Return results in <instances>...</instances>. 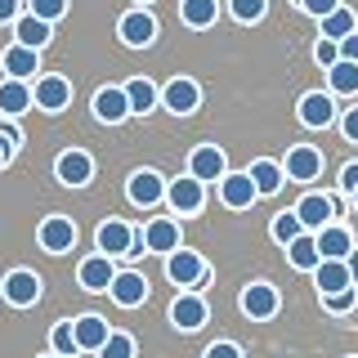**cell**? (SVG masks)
Listing matches in <instances>:
<instances>
[{"instance_id":"obj_1","label":"cell","mask_w":358,"mask_h":358,"mask_svg":"<svg viewBox=\"0 0 358 358\" xmlns=\"http://www.w3.org/2000/svg\"><path fill=\"white\" fill-rule=\"evenodd\" d=\"M166 278H171L175 287H201L210 278L206 260H201L197 251H184V246H175L171 255H166Z\"/></svg>"},{"instance_id":"obj_2","label":"cell","mask_w":358,"mask_h":358,"mask_svg":"<svg viewBox=\"0 0 358 358\" xmlns=\"http://www.w3.org/2000/svg\"><path fill=\"white\" fill-rule=\"evenodd\" d=\"M166 201L175 206V215H193L201 210V201H206V184H197L193 175L175 179V184H166Z\"/></svg>"},{"instance_id":"obj_3","label":"cell","mask_w":358,"mask_h":358,"mask_svg":"<svg viewBox=\"0 0 358 358\" xmlns=\"http://www.w3.org/2000/svg\"><path fill=\"white\" fill-rule=\"evenodd\" d=\"M318 175H322V152H318V148L300 143V148H291V152H287V162H282V179H300V184H309V179H318Z\"/></svg>"},{"instance_id":"obj_4","label":"cell","mask_w":358,"mask_h":358,"mask_svg":"<svg viewBox=\"0 0 358 358\" xmlns=\"http://www.w3.org/2000/svg\"><path fill=\"white\" fill-rule=\"evenodd\" d=\"M31 103L41 112H63L72 103V85H67L63 76H41V81L31 85Z\"/></svg>"},{"instance_id":"obj_5","label":"cell","mask_w":358,"mask_h":358,"mask_svg":"<svg viewBox=\"0 0 358 358\" xmlns=\"http://www.w3.org/2000/svg\"><path fill=\"white\" fill-rule=\"evenodd\" d=\"M224 171H229V162H224V152L215 148V143H201V148L188 157V175L197 179V184H210V179H224Z\"/></svg>"},{"instance_id":"obj_6","label":"cell","mask_w":358,"mask_h":358,"mask_svg":"<svg viewBox=\"0 0 358 358\" xmlns=\"http://www.w3.org/2000/svg\"><path fill=\"white\" fill-rule=\"evenodd\" d=\"M36 238H41V246L50 255H63V251H72V246H76V224L67 220V215H50V220L41 224Z\"/></svg>"},{"instance_id":"obj_7","label":"cell","mask_w":358,"mask_h":358,"mask_svg":"<svg viewBox=\"0 0 358 358\" xmlns=\"http://www.w3.org/2000/svg\"><path fill=\"white\" fill-rule=\"evenodd\" d=\"M5 300L18 309H31L41 300V278L31 273V268H14V273L5 278Z\"/></svg>"},{"instance_id":"obj_8","label":"cell","mask_w":358,"mask_h":358,"mask_svg":"<svg viewBox=\"0 0 358 358\" xmlns=\"http://www.w3.org/2000/svg\"><path fill=\"white\" fill-rule=\"evenodd\" d=\"M108 296L117 300L121 309H139L143 300H148V278H143V273H117L108 282Z\"/></svg>"},{"instance_id":"obj_9","label":"cell","mask_w":358,"mask_h":358,"mask_svg":"<svg viewBox=\"0 0 358 358\" xmlns=\"http://www.w3.org/2000/svg\"><path fill=\"white\" fill-rule=\"evenodd\" d=\"M336 121V103H331V94H322V90H309L305 99H300V126H309V130H327Z\"/></svg>"},{"instance_id":"obj_10","label":"cell","mask_w":358,"mask_h":358,"mask_svg":"<svg viewBox=\"0 0 358 358\" xmlns=\"http://www.w3.org/2000/svg\"><path fill=\"white\" fill-rule=\"evenodd\" d=\"M94 242H99V255H108V260H117V255H130L134 229H130V224H121V220H108V224H99Z\"/></svg>"},{"instance_id":"obj_11","label":"cell","mask_w":358,"mask_h":358,"mask_svg":"<svg viewBox=\"0 0 358 358\" xmlns=\"http://www.w3.org/2000/svg\"><path fill=\"white\" fill-rule=\"evenodd\" d=\"M54 175H59L67 188H81V184H90V175H94V162H90V152H81V148H67L59 162H54Z\"/></svg>"},{"instance_id":"obj_12","label":"cell","mask_w":358,"mask_h":358,"mask_svg":"<svg viewBox=\"0 0 358 358\" xmlns=\"http://www.w3.org/2000/svg\"><path fill=\"white\" fill-rule=\"evenodd\" d=\"M313 246H318V260H345V255L354 251V238L341 224H322V229L313 233Z\"/></svg>"},{"instance_id":"obj_13","label":"cell","mask_w":358,"mask_h":358,"mask_svg":"<svg viewBox=\"0 0 358 358\" xmlns=\"http://www.w3.org/2000/svg\"><path fill=\"white\" fill-rule=\"evenodd\" d=\"M220 201L229 210H246L255 201V184L246 179V171H224V179H220Z\"/></svg>"},{"instance_id":"obj_14","label":"cell","mask_w":358,"mask_h":358,"mask_svg":"<svg viewBox=\"0 0 358 358\" xmlns=\"http://www.w3.org/2000/svg\"><path fill=\"white\" fill-rule=\"evenodd\" d=\"M94 117L103 121V126H121V121L130 117V103H126V90L121 85H103L94 94Z\"/></svg>"},{"instance_id":"obj_15","label":"cell","mask_w":358,"mask_h":358,"mask_svg":"<svg viewBox=\"0 0 358 358\" xmlns=\"http://www.w3.org/2000/svg\"><path fill=\"white\" fill-rule=\"evenodd\" d=\"M171 322L179 331H197L201 322H206V300L197 296V291H184V296H175L171 305Z\"/></svg>"},{"instance_id":"obj_16","label":"cell","mask_w":358,"mask_h":358,"mask_svg":"<svg viewBox=\"0 0 358 358\" xmlns=\"http://www.w3.org/2000/svg\"><path fill=\"white\" fill-rule=\"evenodd\" d=\"M126 193H130V201H134V206H143V210H148V206H157V201L166 197V179L157 175V171H134V175H130V188H126Z\"/></svg>"},{"instance_id":"obj_17","label":"cell","mask_w":358,"mask_h":358,"mask_svg":"<svg viewBox=\"0 0 358 358\" xmlns=\"http://www.w3.org/2000/svg\"><path fill=\"white\" fill-rule=\"evenodd\" d=\"M117 31H121V41H126V45H134V50H143V45L157 41V22H152L148 9H130V14L121 18Z\"/></svg>"},{"instance_id":"obj_18","label":"cell","mask_w":358,"mask_h":358,"mask_svg":"<svg viewBox=\"0 0 358 358\" xmlns=\"http://www.w3.org/2000/svg\"><path fill=\"white\" fill-rule=\"evenodd\" d=\"M162 99L175 117H188V112H197V103H201V90H197V81H188V76H175V81L162 90Z\"/></svg>"},{"instance_id":"obj_19","label":"cell","mask_w":358,"mask_h":358,"mask_svg":"<svg viewBox=\"0 0 358 358\" xmlns=\"http://www.w3.org/2000/svg\"><path fill=\"white\" fill-rule=\"evenodd\" d=\"M242 313H246V318H273V313H278V291L268 282L242 287Z\"/></svg>"},{"instance_id":"obj_20","label":"cell","mask_w":358,"mask_h":358,"mask_svg":"<svg viewBox=\"0 0 358 358\" xmlns=\"http://www.w3.org/2000/svg\"><path fill=\"white\" fill-rule=\"evenodd\" d=\"M331 210L336 206H331L327 193H305V197L296 201V220L305 224V229H313V233H318L322 224H331Z\"/></svg>"},{"instance_id":"obj_21","label":"cell","mask_w":358,"mask_h":358,"mask_svg":"<svg viewBox=\"0 0 358 358\" xmlns=\"http://www.w3.org/2000/svg\"><path fill=\"white\" fill-rule=\"evenodd\" d=\"M108 318H99V313H81V318L72 322V336H76V350H90V354H99V345L108 341Z\"/></svg>"},{"instance_id":"obj_22","label":"cell","mask_w":358,"mask_h":358,"mask_svg":"<svg viewBox=\"0 0 358 358\" xmlns=\"http://www.w3.org/2000/svg\"><path fill=\"white\" fill-rule=\"evenodd\" d=\"M5 72H9V81H31V76L41 72V50L9 45V50H5Z\"/></svg>"},{"instance_id":"obj_23","label":"cell","mask_w":358,"mask_h":358,"mask_svg":"<svg viewBox=\"0 0 358 358\" xmlns=\"http://www.w3.org/2000/svg\"><path fill=\"white\" fill-rule=\"evenodd\" d=\"M76 278H81V287H85V291H108V282L117 278V264H112L108 255H90V260H81Z\"/></svg>"},{"instance_id":"obj_24","label":"cell","mask_w":358,"mask_h":358,"mask_svg":"<svg viewBox=\"0 0 358 358\" xmlns=\"http://www.w3.org/2000/svg\"><path fill=\"white\" fill-rule=\"evenodd\" d=\"M143 238V251H162V255H171L175 246H179V224L175 220H152L148 229L139 233Z\"/></svg>"},{"instance_id":"obj_25","label":"cell","mask_w":358,"mask_h":358,"mask_svg":"<svg viewBox=\"0 0 358 358\" xmlns=\"http://www.w3.org/2000/svg\"><path fill=\"white\" fill-rule=\"evenodd\" d=\"M313 282H318L322 296H336V291L354 287V282H350V268H345V260H318V268H313Z\"/></svg>"},{"instance_id":"obj_26","label":"cell","mask_w":358,"mask_h":358,"mask_svg":"<svg viewBox=\"0 0 358 358\" xmlns=\"http://www.w3.org/2000/svg\"><path fill=\"white\" fill-rule=\"evenodd\" d=\"M27 108H31L27 81H0V117H22Z\"/></svg>"},{"instance_id":"obj_27","label":"cell","mask_w":358,"mask_h":358,"mask_svg":"<svg viewBox=\"0 0 358 358\" xmlns=\"http://www.w3.org/2000/svg\"><path fill=\"white\" fill-rule=\"evenodd\" d=\"M14 45H27V50H45L50 45V22H41V18H31V14H22V18H14Z\"/></svg>"},{"instance_id":"obj_28","label":"cell","mask_w":358,"mask_h":358,"mask_svg":"<svg viewBox=\"0 0 358 358\" xmlns=\"http://www.w3.org/2000/svg\"><path fill=\"white\" fill-rule=\"evenodd\" d=\"M246 179L255 184V197H273L278 188H282V166L278 162H251Z\"/></svg>"},{"instance_id":"obj_29","label":"cell","mask_w":358,"mask_h":358,"mask_svg":"<svg viewBox=\"0 0 358 358\" xmlns=\"http://www.w3.org/2000/svg\"><path fill=\"white\" fill-rule=\"evenodd\" d=\"M287 260L296 264V268H305V273L318 268V246H313V233H300V238L287 242Z\"/></svg>"},{"instance_id":"obj_30","label":"cell","mask_w":358,"mask_h":358,"mask_svg":"<svg viewBox=\"0 0 358 358\" xmlns=\"http://www.w3.org/2000/svg\"><path fill=\"white\" fill-rule=\"evenodd\" d=\"M179 18L201 31V27H215L220 9H215V0H184V5H179Z\"/></svg>"},{"instance_id":"obj_31","label":"cell","mask_w":358,"mask_h":358,"mask_svg":"<svg viewBox=\"0 0 358 358\" xmlns=\"http://www.w3.org/2000/svg\"><path fill=\"white\" fill-rule=\"evenodd\" d=\"M121 90H126L130 112H139V117L157 108V85H152V81H143V76H134V81H130V85H121Z\"/></svg>"},{"instance_id":"obj_32","label":"cell","mask_w":358,"mask_h":358,"mask_svg":"<svg viewBox=\"0 0 358 358\" xmlns=\"http://www.w3.org/2000/svg\"><path fill=\"white\" fill-rule=\"evenodd\" d=\"M318 22H322V36H327V41H341V36H350V31H358V18L345 5H336L331 14H322Z\"/></svg>"},{"instance_id":"obj_33","label":"cell","mask_w":358,"mask_h":358,"mask_svg":"<svg viewBox=\"0 0 358 358\" xmlns=\"http://www.w3.org/2000/svg\"><path fill=\"white\" fill-rule=\"evenodd\" d=\"M327 81H331V94H358V63L336 59L327 67Z\"/></svg>"},{"instance_id":"obj_34","label":"cell","mask_w":358,"mask_h":358,"mask_svg":"<svg viewBox=\"0 0 358 358\" xmlns=\"http://www.w3.org/2000/svg\"><path fill=\"white\" fill-rule=\"evenodd\" d=\"M99 358H134V336H126V331H108V341L99 345Z\"/></svg>"},{"instance_id":"obj_35","label":"cell","mask_w":358,"mask_h":358,"mask_svg":"<svg viewBox=\"0 0 358 358\" xmlns=\"http://www.w3.org/2000/svg\"><path fill=\"white\" fill-rule=\"evenodd\" d=\"M50 345H54V354H59V358L81 354V350H76V336H72V322H59V327L50 331Z\"/></svg>"},{"instance_id":"obj_36","label":"cell","mask_w":358,"mask_h":358,"mask_svg":"<svg viewBox=\"0 0 358 358\" xmlns=\"http://www.w3.org/2000/svg\"><path fill=\"white\" fill-rule=\"evenodd\" d=\"M300 233H305V224H300V220H296V210H282V215H278V220H273V238H278V242H282V246H287L291 238H300Z\"/></svg>"},{"instance_id":"obj_37","label":"cell","mask_w":358,"mask_h":358,"mask_svg":"<svg viewBox=\"0 0 358 358\" xmlns=\"http://www.w3.org/2000/svg\"><path fill=\"white\" fill-rule=\"evenodd\" d=\"M229 5H233V18H238V22H260L264 9H268V0H229Z\"/></svg>"},{"instance_id":"obj_38","label":"cell","mask_w":358,"mask_h":358,"mask_svg":"<svg viewBox=\"0 0 358 358\" xmlns=\"http://www.w3.org/2000/svg\"><path fill=\"white\" fill-rule=\"evenodd\" d=\"M18 143H22V134H18V126L9 117H0V152H5V162L18 152Z\"/></svg>"},{"instance_id":"obj_39","label":"cell","mask_w":358,"mask_h":358,"mask_svg":"<svg viewBox=\"0 0 358 358\" xmlns=\"http://www.w3.org/2000/svg\"><path fill=\"white\" fill-rule=\"evenodd\" d=\"M63 14H67V0H31V18H41V22H54Z\"/></svg>"},{"instance_id":"obj_40","label":"cell","mask_w":358,"mask_h":358,"mask_svg":"<svg viewBox=\"0 0 358 358\" xmlns=\"http://www.w3.org/2000/svg\"><path fill=\"white\" fill-rule=\"evenodd\" d=\"M354 300H358V287H345V291H336V296H327V309L331 313H350Z\"/></svg>"},{"instance_id":"obj_41","label":"cell","mask_w":358,"mask_h":358,"mask_svg":"<svg viewBox=\"0 0 358 358\" xmlns=\"http://www.w3.org/2000/svg\"><path fill=\"white\" fill-rule=\"evenodd\" d=\"M313 59H318V67H331L336 59H341V50H336V41H327V36H322L318 45H313Z\"/></svg>"},{"instance_id":"obj_42","label":"cell","mask_w":358,"mask_h":358,"mask_svg":"<svg viewBox=\"0 0 358 358\" xmlns=\"http://www.w3.org/2000/svg\"><path fill=\"white\" fill-rule=\"evenodd\" d=\"M201 358H242V350L233 341H215V345H206V354Z\"/></svg>"},{"instance_id":"obj_43","label":"cell","mask_w":358,"mask_h":358,"mask_svg":"<svg viewBox=\"0 0 358 358\" xmlns=\"http://www.w3.org/2000/svg\"><path fill=\"white\" fill-rule=\"evenodd\" d=\"M336 50H341V59H345V63H358V31L341 36V41H336Z\"/></svg>"},{"instance_id":"obj_44","label":"cell","mask_w":358,"mask_h":358,"mask_svg":"<svg viewBox=\"0 0 358 358\" xmlns=\"http://www.w3.org/2000/svg\"><path fill=\"white\" fill-rule=\"evenodd\" d=\"M341 5V0H300V9L305 14H313V18H322V14H331V9Z\"/></svg>"},{"instance_id":"obj_45","label":"cell","mask_w":358,"mask_h":358,"mask_svg":"<svg viewBox=\"0 0 358 358\" xmlns=\"http://www.w3.org/2000/svg\"><path fill=\"white\" fill-rule=\"evenodd\" d=\"M341 130H345V139H350V143H358V108H350L341 117Z\"/></svg>"},{"instance_id":"obj_46","label":"cell","mask_w":358,"mask_h":358,"mask_svg":"<svg viewBox=\"0 0 358 358\" xmlns=\"http://www.w3.org/2000/svg\"><path fill=\"white\" fill-rule=\"evenodd\" d=\"M341 188H345V193H354V188H358V162H350L341 171Z\"/></svg>"},{"instance_id":"obj_47","label":"cell","mask_w":358,"mask_h":358,"mask_svg":"<svg viewBox=\"0 0 358 358\" xmlns=\"http://www.w3.org/2000/svg\"><path fill=\"white\" fill-rule=\"evenodd\" d=\"M18 18V0H0V22H14Z\"/></svg>"},{"instance_id":"obj_48","label":"cell","mask_w":358,"mask_h":358,"mask_svg":"<svg viewBox=\"0 0 358 358\" xmlns=\"http://www.w3.org/2000/svg\"><path fill=\"white\" fill-rule=\"evenodd\" d=\"M345 268H350V282L358 287V246H354V251H350V255H345Z\"/></svg>"},{"instance_id":"obj_49","label":"cell","mask_w":358,"mask_h":358,"mask_svg":"<svg viewBox=\"0 0 358 358\" xmlns=\"http://www.w3.org/2000/svg\"><path fill=\"white\" fill-rule=\"evenodd\" d=\"M350 201H354V210H358V188H354V193H350Z\"/></svg>"},{"instance_id":"obj_50","label":"cell","mask_w":358,"mask_h":358,"mask_svg":"<svg viewBox=\"0 0 358 358\" xmlns=\"http://www.w3.org/2000/svg\"><path fill=\"white\" fill-rule=\"evenodd\" d=\"M0 166H5V152H0Z\"/></svg>"},{"instance_id":"obj_51","label":"cell","mask_w":358,"mask_h":358,"mask_svg":"<svg viewBox=\"0 0 358 358\" xmlns=\"http://www.w3.org/2000/svg\"><path fill=\"white\" fill-rule=\"evenodd\" d=\"M45 358H59V354H45Z\"/></svg>"},{"instance_id":"obj_52","label":"cell","mask_w":358,"mask_h":358,"mask_svg":"<svg viewBox=\"0 0 358 358\" xmlns=\"http://www.w3.org/2000/svg\"><path fill=\"white\" fill-rule=\"evenodd\" d=\"M139 5H148V0H139Z\"/></svg>"},{"instance_id":"obj_53","label":"cell","mask_w":358,"mask_h":358,"mask_svg":"<svg viewBox=\"0 0 358 358\" xmlns=\"http://www.w3.org/2000/svg\"><path fill=\"white\" fill-rule=\"evenodd\" d=\"M296 5H300V0H296Z\"/></svg>"}]
</instances>
